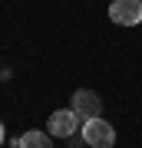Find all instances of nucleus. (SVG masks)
I'll return each instance as SVG.
<instances>
[{
	"label": "nucleus",
	"mask_w": 142,
	"mask_h": 148,
	"mask_svg": "<svg viewBox=\"0 0 142 148\" xmlns=\"http://www.w3.org/2000/svg\"><path fill=\"white\" fill-rule=\"evenodd\" d=\"M79 132H83V142L89 145V148H112V145H116V128H112L106 119H89V122H83Z\"/></svg>",
	"instance_id": "1"
},
{
	"label": "nucleus",
	"mask_w": 142,
	"mask_h": 148,
	"mask_svg": "<svg viewBox=\"0 0 142 148\" xmlns=\"http://www.w3.org/2000/svg\"><path fill=\"white\" fill-rule=\"evenodd\" d=\"M79 115V122H89V119H103V102L93 89H76L73 92V106H69Z\"/></svg>",
	"instance_id": "2"
},
{
	"label": "nucleus",
	"mask_w": 142,
	"mask_h": 148,
	"mask_svg": "<svg viewBox=\"0 0 142 148\" xmlns=\"http://www.w3.org/2000/svg\"><path fill=\"white\" fill-rule=\"evenodd\" d=\"M109 20L119 23V27H136V23H142V0H112Z\"/></svg>",
	"instance_id": "3"
},
{
	"label": "nucleus",
	"mask_w": 142,
	"mask_h": 148,
	"mask_svg": "<svg viewBox=\"0 0 142 148\" xmlns=\"http://www.w3.org/2000/svg\"><path fill=\"white\" fill-rule=\"evenodd\" d=\"M46 128H50V135H56V138H69L79 128V115L73 109H56L50 115V122H46Z\"/></svg>",
	"instance_id": "4"
},
{
	"label": "nucleus",
	"mask_w": 142,
	"mask_h": 148,
	"mask_svg": "<svg viewBox=\"0 0 142 148\" xmlns=\"http://www.w3.org/2000/svg\"><path fill=\"white\" fill-rule=\"evenodd\" d=\"M17 148H53L50 142V135L46 132H37V128H30V132H23L20 135V145Z\"/></svg>",
	"instance_id": "5"
},
{
	"label": "nucleus",
	"mask_w": 142,
	"mask_h": 148,
	"mask_svg": "<svg viewBox=\"0 0 142 148\" xmlns=\"http://www.w3.org/2000/svg\"><path fill=\"white\" fill-rule=\"evenodd\" d=\"M3 138H7V132H3V125H0V145H3Z\"/></svg>",
	"instance_id": "6"
}]
</instances>
